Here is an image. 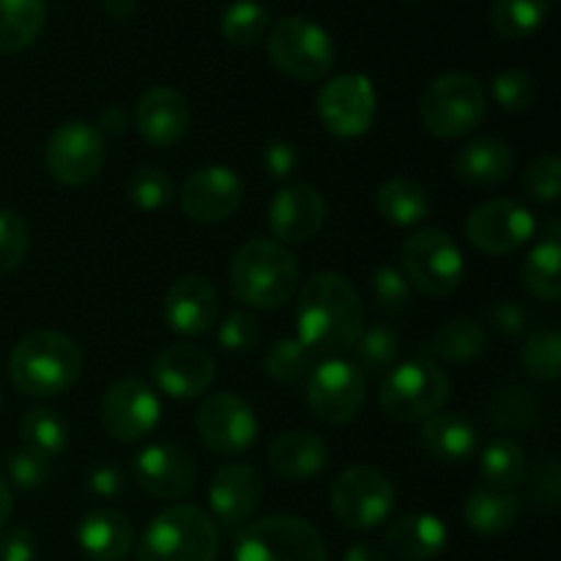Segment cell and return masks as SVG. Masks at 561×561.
Wrapping results in <instances>:
<instances>
[{
    "mask_svg": "<svg viewBox=\"0 0 561 561\" xmlns=\"http://www.w3.org/2000/svg\"><path fill=\"white\" fill-rule=\"evenodd\" d=\"M162 405L157 392L140 378H124L104 392L99 405V420L110 438L135 444L157 427Z\"/></svg>",
    "mask_w": 561,
    "mask_h": 561,
    "instance_id": "2e32d148",
    "label": "cell"
},
{
    "mask_svg": "<svg viewBox=\"0 0 561 561\" xmlns=\"http://www.w3.org/2000/svg\"><path fill=\"white\" fill-rule=\"evenodd\" d=\"M126 126H129V118H126V113L121 107H107L102 113V118H99V126L96 129L107 131V135H124Z\"/></svg>",
    "mask_w": 561,
    "mask_h": 561,
    "instance_id": "db71d44e",
    "label": "cell"
},
{
    "mask_svg": "<svg viewBox=\"0 0 561 561\" xmlns=\"http://www.w3.org/2000/svg\"><path fill=\"white\" fill-rule=\"evenodd\" d=\"M20 436L25 442V449H33L42 458H58L69 442V427L55 411L49 409H31L22 416Z\"/></svg>",
    "mask_w": 561,
    "mask_h": 561,
    "instance_id": "d590c367",
    "label": "cell"
},
{
    "mask_svg": "<svg viewBox=\"0 0 561 561\" xmlns=\"http://www.w3.org/2000/svg\"><path fill=\"white\" fill-rule=\"evenodd\" d=\"M272 25V14L261 0H233L228 9L222 11V36L236 47H250L255 44L263 33Z\"/></svg>",
    "mask_w": 561,
    "mask_h": 561,
    "instance_id": "74e56055",
    "label": "cell"
},
{
    "mask_svg": "<svg viewBox=\"0 0 561 561\" xmlns=\"http://www.w3.org/2000/svg\"><path fill=\"white\" fill-rule=\"evenodd\" d=\"M241 201H244V184L233 170L222 164L195 170L179 190L181 211L203 225L230 219L239 211Z\"/></svg>",
    "mask_w": 561,
    "mask_h": 561,
    "instance_id": "e0dca14e",
    "label": "cell"
},
{
    "mask_svg": "<svg viewBox=\"0 0 561 561\" xmlns=\"http://www.w3.org/2000/svg\"><path fill=\"white\" fill-rule=\"evenodd\" d=\"M135 529L118 510H96L77 529V546L91 561H121L131 551Z\"/></svg>",
    "mask_w": 561,
    "mask_h": 561,
    "instance_id": "83f0119b",
    "label": "cell"
},
{
    "mask_svg": "<svg viewBox=\"0 0 561 561\" xmlns=\"http://www.w3.org/2000/svg\"><path fill=\"white\" fill-rule=\"evenodd\" d=\"M327 222V201L310 184H290L268 206V230L279 244H307Z\"/></svg>",
    "mask_w": 561,
    "mask_h": 561,
    "instance_id": "ac0fdd59",
    "label": "cell"
},
{
    "mask_svg": "<svg viewBox=\"0 0 561 561\" xmlns=\"http://www.w3.org/2000/svg\"><path fill=\"white\" fill-rule=\"evenodd\" d=\"M520 365L531 378L557 381L561 373V337L551 329L529 334L520 348Z\"/></svg>",
    "mask_w": 561,
    "mask_h": 561,
    "instance_id": "ab89813d",
    "label": "cell"
},
{
    "mask_svg": "<svg viewBox=\"0 0 561 561\" xmlns=\"http://www.w3.org/2000/svg\"><path fill=\"white\" fill-rule=\"evenodd\" d=\"M219 296L208 279L190 274L170 285L164 296V321L175 334L201 337L217 323Z\"/></svg>",
    "mask_w": 561,
    "mask_h": 561,
    "instance_id": "7402d4cb",
    "label": "cell"
},
{
    "mask_svg": "<svg viewBox=\"0 0 561 561\" xmlns=\"http://www.w3.org/2000/svg\"><path fill=\"white\" fill-rule=\"evenodd\" d=\"M488 337L480 323L471 318H453L436 329L431 340V351L447 362H471L485 354Z\"/></svg>",
    "mask_w": 561,
    "mask_h": 561,
    "instance_id": "e575fe53",
    "label": "cell"
},
{
    "mask_svg": "<svg viewBox=\"0 0 561 561\" xmlns=\"http://www.w3.org/2000/svg\"><path fill=\"white\" fill-rule=\"evenodd\" d=\"M491 91L504 113H529L537 102V82L524 69H507L496 75Z\"/></svg>",
    "mask_w": 561,
    "mask_h": 561,
    "instance_id": "b9f144b4",
    "label": "cell"
},
{
    "mask_svg": "<svg viewBox=\"0 0 561 561\" xmlns=\"http://www.w3.org/2000/svg\"><path fill=\"white\" fill-rule=\"evenodd\" d=\"M268 466L283 480L307 482L329 466V447L310 431H285L268 447Z\"/></svg>",
    "mask_w": 561,
    "mask_h": 561,
    "instance_id": "484cf974",
    "label": "cell"
},
{
    "mask_svg": "<svg viewBox=\"0 0 561 561\" xmlns=\"http://www.w3.org/2000/svg\"><path fill=\"white\" fill-rule=\"evenodd\" d=\"M480 477L488 491L510 493L526 477V453L513 438H496L482 453Z\"/></svg>",
    "mask_w": 561,
    "mask_h": 561,
    "instance_id": "d6a6232c",
    "label": "cell"
},
{
    "mask_svg": "<svg viewBox=\"0 0 561 561\" xmlns=\"http://www.w3.org/2000/svg\"><path fill=\"white\" fill-rule=\"evenodd\" d=\"M535 236V217L510 197H493L477 206L466 219V239L485 255H513Z\"/></svg>",
    "mask_w": 561,
    "mask_h": 561,
    "instance_id": "4fadbf2b",
    "label": "cell"
},
{
    "mask_svg": "<svg viewBox=\"0 0 561 561\" xmlns=\"http://www.w3.org/2000/svg\"><path fill=\"white\" fill-rule=\"evenodd\" d=\"M367 400L365 376L345 359H327L307 376V403L327 425H348Z\"/></svg>",
    "mask_w": 561,
    "mask_h": 561,
    "instance_id": "7c38bea8",
    "label": "cell"
},
{
    "mask_svg": "<svg viewBox=\"0 0 561 561\" xmlns=\"http://www.w3.org/2000/svg\"><path fill=\"white\" fill-rule=\"evenodd\" d=\"M233 561H327V546L316 526L296 515H266L241 526Z\"/></svg>",
    "mask_w": 561,
    "mask_h": 561,
    "instance_id": "8992f818",
    "label": "cell"
},
{
    "mask_svg": "<svg viewBox=\"0 0 561 561\" xmlns=\"http://www.w3.org/2000/svg\"><path fill=\"white\" fill-rule=\"evenodd\" d=\"M466 524L471 531L482 537H502L518 524L520 518V502L515 493L504 491H474L466 502Z\"/></svg>",
    "mask_w": 561,
    "mask_h": 561,
    "instance_id": "f546056e",
    "label": "cell"
},
{
    "mask_svg": "<svg viewBox=\"0 0 561 561\" xmlns=\"http://www.w3.org/2000/svg\"><path fill=\"white\" fill-rule=\"evenodd\" d=\"M420 444L438 463H466L477 453L480 433L460 411H438L422 422Z\"/></svg>",
    "mask_w": 561,
    "mask_h": 561,
    "instance_id": "d4e9b609",
    "label": "cell"
},
{
    "mask_svg": "<svg viewBox=\"0 0 561 561\" xmlns=\"http://www.w3.org/2000/svg\"><path fill=\"white\" fill-rule=\"evenodd\" d=\"M208 502H211L214 520L225 531L241 529L263 502L261 471L247 463L222 466L208 488Z\"/></svg>",
    "mask_w": 561,
    "mask_h": 561,
    "instance_id": "ffe728a7",
    "label": "cell"
},
{
    "mask_svg": "<svg viewBox=\"0 0 561 561\" xmlns=\"http://www.w3.org/2000/svg\"><path fill=\"white\" fill-rule=\"evenodd\" d=\"M11 507H14V502H11V488H9V482L0 477V529H3L5 520H9Z\"/></svg>",
    "mask_w": 561,
    "mask_h": 561,
    "instance_id": "6f0895ef",
    "label": "cell"
},
{
    "mask_svg": "<svg viewBox=\"0 0 561 561\" xmlns=\"http://www.w3.org/2000/svg\"><path fill=\"white\" fill-rule=\"evenodd\" d=\"M190 102L175 88L157 85L137 102L135 126L151 146H173L190 129Z\"/></svg>",
    "mask_w": 561,
    "mask_h": 561,
    "instance_id": "603a6c76",
    "label": "cell"
},
{
    "mask_svg": "<svg viewBox=\"0 0 561 561\" xmlns=\"http://www.w3.org/2000/svg\"><path fill=\"white\" fill-rule=\"evenodd\" d=\"M491 318L493 323H496L499 332L510 334V337H513V334H520L526 329V312L524 307H518L515 301H502V305L491 312Z\"/></svg>",
    "mask_w": 561,
    "mask_h": 561,
    "instance_id": "f5cc1de1",
    "label": "cell"
},
{
    "mask_svg": "<svg viewBox=\"0 0 561 561\" xmlns=\"http://www.w3.org/2000/svg\"><path fill=\"white\" fill-rule=\"evenodd\" d=\"M312 359H316V354L299 337H283L266 351L263 367H266L268 378L294 387V383H301L310 376Z\"/></svg>",
    "mask_w": 561,
    "mask_h": 561,
    "instance_id": "f35d334b",
    "label": "cell"
},
{
    "mask_svg": "<svg viewBox=\"0 0 561 561\" xmlns=\"http://www.w3.org/2000/svg\"><path fill=\"white\" fill-rule=\"evenodd\" d=\"M447 398V373L431 359H409L387 373L378 405L394 422H425L444 409Z\"/></svg>",
    "mask_w": 561,
    "mask_h": 561,
    "instance_id": "52a82bcc",
    "label": "cell"
},
{
    "mask_svg": "<svg viewBox=\"0 0 561 561\" xmlns=\"http://www.w3.org/2000/svg\"><path fill=\"white\" fill-rule=\"evenodd\" d=\"M102 5L113 20H126L135 11V0H102Z\"/></svg>",
    "mask_w": 561,
    "mask_h": 561,
    "instance_id": "9f6ffc18",
    "label": "cell"
},
{
    "mask_svg": "<svg viewBox=\"0 0 561 561\" xmlns=\"http://www.w3.org/2000/svg\"><path fill=\"white\" fill-rule=\"evenodd\" d=\"M49 471H53V460L42 458L33 449H16L9 455V480L16 488H42L49 480Z\"/></svg>",
    "mask_w": 561,
    "mask_h": 561,
    "instance_id": "7dc6e473",
    "label": "cell"
},
{
    "mask_svg": "<svg viewBox=\"0 0 561 561\" xmlns=\"http://www.w3.org/2000/svg\"><path fill=\"white\" fill-rule=\"evenodd\" d=\"M513 148L502 140V137H474L466 142L458 153H455V175L463 181L466 186L474 190H491V186L504 184L513 173Z\"/></svg>",
    "mask_w": 561,
    "mask_h": 561,
    "instance_id": "cb8c5ba5",
    "label": "cell"
},
{
    "mask_svg": "<svg viewBox=\"0 0 561 561\" xmlns=\"http://www.w3.org/2000/svg\"><path fill=\"white\" fill-rule=\"evenodd\" d=\"M447 526L427 513H411L387 529V548L400 561H433L447 548Z\"/></svg>",
    "mask_w": 561,
    "mask_h": 561,
    "instance_id": "4316f807",
    "label": "cell"
},
{
    "mask_svg": "<svg viewBox=\"0 0 561 561\" xmlns=\"http://www.w3.org/2000/svg\"><path fill=\"white\" fill-rule=\"evenodd\" d=\"M219 348L233 356H250L261 343V323L250 312H230L219 327Z\"/></svg>",
    "mask_w": 561,
    "mask_h": 561,
    "instance_id": "7bdbcfd3",
    "label": "cell"
},
{
    "mask_svg": "<svg viewBox=\"0 0 561 561\" xmlns=\"http://www.w3.org/2000/svg\"><path fill=\"white\" fill-rule=\"evenodd\" d=\"M126 195L140 211H159L175 197L173 181L159 168H137L126 181Z\"/></svg>",
    "mask_w": 561,
    "mask_h": 561,
    "instance_id": "60d3db41",
    "label": "cell"
},
{
    "mask_svg": "<svg viewBox=\"0 0 561 561\" xmlns=\"http://www.w3.org/2000/svg\"><path fill=\"white\" fill-rule=\"evenodd\" d=\"M403 277L420 294L444 299L455 294L463 279V255L453 236L442 228H422L405 239L400 250Z\"/></svg>",
    "mask_w": 561,
    "mask_h": 561,
    "instance_id": "9c48e42d",
    "label": "cell"
},
{
    "mask_svg": "<svg viewBox=\"0 0 561 561\" xmlns=\"http://www.w3.org/2000/svg\"><path fill=\"white\" fill-rule=\"evenodd\" d=\"M400 356V340L392 329L387 327H370L367 332L359 334L354 345V362L351 365L362 373V376H381L398 365Z\"/></svg>",
    "mask_w": 561,
    "mask_h": 561,
    "instance_id": "8d00e7d4",
    "label": "cell"
},
{
    "mask_svg": "<svg viewBox=\"0 0 561 561\" xmlns=\"http://www.w3.org/2000/svg\"><path fill=\"white\" fill-rule=\"evenodd\" d=\"M343 561H387L383 548H378L376 542H354V546L345 551Z\"/></svg>",
    "mask_w": 561,
    "mask_h": 561,
    "instance_id": "11a10c76",
    "label": "cell"
},
{
    "mask_svg": "<svg viewBox=\"0 0 561 561\" xmlns=\"http://www.w3.org/2000/svg\"><path fill=\"white\" fill-rule=\"evenodd\" d=\"M488 113L485 88L477 77L449 71L425 88L420 102V118L438 140H458L471 135Z\"/></svg>",
    "mask_w": 561,
    "mask_h": 561,
    "instance_id": "5b68a950",
    "label": "cell"
},
{
    "mask_svg": "<svg viewBox=\"0 0 561 561\" xmlns=\"http://www.w3.org/2000/svg\"><path fill=\"white\" fill-rule=\"evenodd\" d=\"M373 299L387 316H403L411 307V285L392 266H381L373 274Z\"/></svg>",
    "mask_w": 561,
    "mask_h": 561,
    "instance_id": "bcb514c9",
    "label": "cell"
},
{
    "mask_svg": "<svg viewBox=\"0 0 561 561\" xmlns=\"http://www.w3.org/2000/svg\"><path fill=\"white\" fill-rule=\"evenodd\" d=\"M219 531L214 520L192 504L159 513L137 542V561H217Z\"/></svg>",
    "mask_w": 561,
    "mask_h": 561,
    "instance_id": "277c9868",
    "label": "cell"
},
{
    "mask_svg": "<svg viewBox=\"0 0 561 561\" xmlns=\"http://www.w3.org/2000/svg\"><path fill=\"white\" fill-rule=\"evenodd\" d=\"M88 488H91L96 496L113 499L124 491L126 482H124V474H121L115 466H99V469H93L91 477H88Z\"/></svg>",
    "mask_w": 561,
    "mask_h": 561,
    "instance_id": "816d5d0a",
    "label": "cell"
},
{
    "mask_svg": "<svg viewBox=\"0 0 561 561\" xmlns=\"http://www.w3.org/2000/svg\"><path fill=\"white\" fill-rule=\"evenodd\" d=\"M228 279L241 305L274 310L299 288V261L279 241L252 239L236 250Z\"/></svg>",
    "mask_w": 561,
    "mask_h": 561,
    "instance_id": "3957f363",
    "label": "cell"
},
{
    "mask_svg": "<svg viewBox=\"0 0 561 561\" xmlns=\"http://www.w3.org/2000/svg\"><path fill=\"white\" fill-rule=\"evenodd\" d=\"M376 88L365 75H340L318 93V118L334 137H362L376 121Z\"/></svg>",
    "mask_w": 561,
    "mask_h": 561,
    "instance_id": "5bb4252c",
    "label": "cell"
},
{
    "mask_svg": "<svg viewBox=\"0 0 561 561\" xmlns=\"http://www.w3.org/2000/svg\"><path fill=\"white\" fill-rule=\"evenodd\" d=\"M561 244H559V225L548 230L546 239L526 255L524 266H520V285L526 294L542 301H559L561 299Z\"/></svg>",
    "mask_w": 561,
    "mask_h": 561,
    "instance_id": "f1b7e54d",
    "label": "cell"
},
{
    "mask_svg": "<svg viewBox=\"0 0 561 561\" xmlns=\"http://www.w3.org/2000/svg\"><path fill=\"white\" fill-rule=\"evenodd\" d=\"M36 537L27 529H9L0 535V561H36Z\"/></svg>",
    "mask_w": 561,
    "mask_h": 561,
    "instance_id": "f907efd6",
    "label": "cell"
},
{
    "mask_svg": "<svg viewBox=\"0 0 561 561\" xmlns=\"http://www.w3.org/2000/svg\"><path fill=\"white\" fill-rule=\"evenodd\" d=\"M9 373L14 387L31 398H55L82 376V351L66 334L38 329L11 348Z\"/></svg>",
    "mask_w": 561,
    "mask_h": 561,
    "instance_id": "7a4b0ae2",
    "label": "cell"
},
{
    "mask_svg": "<svg viewBox=\"0 0 561 561\" xmlns=\"http://www.w3.org/2000/svg\"><path fill=\"white\" fill-rule=\"evenodd\" d=\"M104 135L88 121H69L49 135L44 162L64 186H85L104 168Z\"/></svg>",
    "mask_w": 561,
    "mask_h": 561,
    "instance_id": "8fae6325",
    "label": "cell"
},
{
    "mask_svg": "<svg viewBox=\"0 0 561 561\" xmlns=\"http://www.w3.org/2000/svg\"><path fill=\"white\" fill-rule=\"evenodd\" d=\"M561 190V162L557 153H542L526 168L524 195L535 203H553Z\"/></svg>",
    "mask_w": 561,
    "mask_h": 561,
    "instance_id": "ee69618b",
    "label": "cell"
},
{
    "mask_svg": "<svg viewBox=\"0 0 561 561\" xmlns=\"http://www.w3.org/2000/svg\"><path fill=\"white\" fill-rule=\"evenodd\" d=\"M195 427L203 447L225 455V458L247 453L257 438L255 411L250 409L247 400L230 392H217L203 400L195 416Z\"/></svg>",
    "mask_w": 561,
    "mask_h": 561,
    "instance_id": "9a60e30c",
    "label": "cell"
},
{
    "mask_svg": "<svg viewBox=\"0 0 561 561\" xmlns=\"http://www.w3.org/2000/svg\"><path fill=\"white\" fill-rule=\"evenodd\" d=\"M531 496L537 499V504L553 510L561 499V471L559 460L553 455H546L540 466L535 471V482H531Z\"/></svg>",
    "mask_w": 561,
    "mask_h": 561,
    "instance_id": "681fc988",
    "label": "cell"
},
{
    "mask_svg": "<svg viewBox=\"0 0 561 561\" xmlns=\"http://www.w3.org/2000/svg\"><path fill=\"white\" fill-rule=\"evenodd\" d=\"M27 255V225L16 211L0 208V274H11Z\"/></svg>",
    "mask_w": 561,
    "mask_h": 561,
    "instance_id": "f6af8a7d",
    "label": "cell"
},
{
    "mask_svg": "<svg viewBox=\"0 0 561 561\" xmlns=\"http://www.w3.org/2000/svg\"><path fill=\"white\" fill-rule=\"evenodd\" d=\"M153 381L168 398L195 400L214 383V359L208 351L192 343H173L159 351L151 362Z\"/></svg>",
    "mask_w": 561,
    "mask_h": 561,
    "instance_id": "d6986e66",
    "label": "cell"
},
{
    "mask_svg": "<svg viewBox=\"0 0 561 561\" xmlns=\"http://www.w3.org/2000/svg\"><path fill=\"white\" fill-rule=\"evenodd\" d=\"M551 0H493L491 27L502 38L535 36L548 20Z\"/></svg>",
    "mask_w": 561,
    "mask_h": 561,
    "instance_id": "836d02e7",
    "label": "cell"
},
{
    "mask_svg": "<svg viewBox=\"0 0 561 561\" xmlns=\"http://www.w3.org/2000/svg\"><path fill=\"white\" fill-rule=\"evenodd\" d=\"M378 211L387 222L411 228L431 214V197H427L425 186H420L416 181L389 179L378 190Z\"/></svg>",
    "mask_w": 561,
    "mask_h": 561,
    "instance_id": "1f68e13d",
    "label": "cell"
},
{
    "mask_svg": "<svg viewBox=\"0 0 561 561\" xmlns=\"http://www.w3.org/2000/svg\"><path fill=\"white\" fill-rule=\"evenodd\" d=\"M135 480L157 499H184L197 482V463L179 444H151L135 458Z\"/></svg>",
    "mask_w": 561,
    "mask_h": 561,
    "instance_id": "44dd1931",
    "label": "cell"
},
{
    "mask_svg": "<svg viewBox=\"0 0 561 561\" xmlns=\"http://www.w3.org/2000/svg\"><path fill=\"white\" fill-rule=\"evenodd\" d=\"M47 16L44 0H0V53L11 55L31 47Z\"/></svg>",
    "mask_w": 561,
    "mask_h": 561,
    "instance_id": "4dcf8cb0",
    "label": "cell"
},
{
    "mask_svg": "<svg viewBox=\"0 0 561 561\" xmlns=\"http://www.w3.org/2000/svg\"><path fill=\"white\" fill-rule=\"evenodd\" d=\"M301 164V153L294 142L288 140H272L263 148V170L268 173V179H288L296 173V168Z\"/></svg>",
    "mask_w": 561,
    "mask_h": 561,
    "instance_id": "c3c4849f",
    "label": "cell"
},
{
    "mask_svg": "<svg viewBox=\"0 0 561 561\" xmlns=\"http://www.w3.org/2000/svg\"><path fill=\"white\" fill-rule=\"evenodd\" d=\"M268 60L290 80L318 82L332 71L334 42L307 16H283L266 42Z\"/></svg>",
    "mask_w": 561,
    "mask_h": 561,
    "instance_id": "ba28073f",
    "label": "cell"
},
{
    "mask_svg": "<svg viewBox=\"0 0 561 561\" xmlns=\"http://www.w3.org/2000/svg\"><path fill=\"white\" fill-rule=\"evenodd\" d=\"M394 485L376 466H351L334 480L332 510L348 529H376L392 515Z\"/></svg>",
    "mask_w": 561,
    "mask_h": 561,
    "instance_id": "30bf717a",
    "label": "cell"
},
{
    "mask_svg": "<svg viewBox=\"0 0 561 561\" xmlns=\"http://www.w3.org/2000/svg\"><path fill=\"white\" fill-rule=\"evenodd\" d=\"M296 329L312 354L334 356L351 351L365 332V307L359 290L337 272L316 274L299 290Z\"/></svg>",
    "mask_w": 561,
    "mask_h": 561,
    "instance_id": "6da1fadb",
    "label": "cell"
}]
</instances>
